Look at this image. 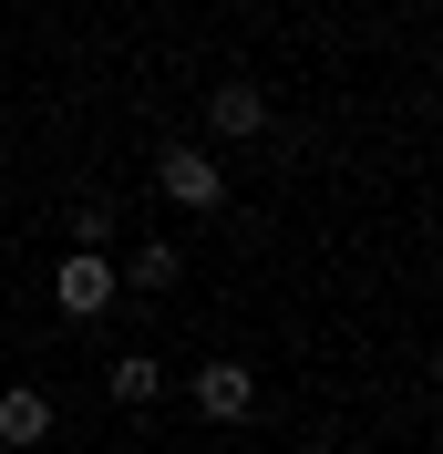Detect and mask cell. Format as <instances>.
Segmentation results:
<instances>
[{
  "label": "cell",
  "mask_w": 443,
  "mask_h": 454,
  "mask_svg": "<svg viewBox=\"0 0 443 454\" xmlns=\"http://www.w3.org/2000/svg\"><path fill=\"white\" fill-rule=\"evenodd\" d=\"M113 289H124V269H113L104 248H73V258L52 269V310H62V320H104Z\"/></svg>",
  "instance_id": "obj_1"
},
{
  "label": "cell",
  "mask_w": 443,
  "mask_h": 454,
  "mask_svg": "<svg viewBox=\"0 0 443 454\" xmlns=\"http://www.w3.org/2000/svg\"><path fill=\"white\" fill-rule=\"evenodd\" d=\"M155 186H166V207H186V217H217V207H227V176H217V155H206V145H166Z\"/></svg>",
  "instance_id": "obj_2"
},
{
  "label": "cell",
  "mask_w": 443,
  "mask_h": 454,
  "mask_svg": "<svg viewBox=\"0 0 443 454\" xmlns=\"http://www.w3.org/2000/svg\"><path fill=\"white\" fill-rule=\"evenodd\" d=\"M248 403H258V372L248 362H196V413H206V424H248Z\"/></svg>",
  "instance_id": "obj_3"
},
{
  "label": "cell",
  "mask_w": 443,
  "mask_h": 454,
  "mask_svg": "<svg viewBox=\"0 0 443 454\" xmlns=\"http://www.w3.org/2000/svg\"><path fill=\"white\" fill-rule=\"evenodd\" d=\"M0 444H11V454L52 444V393H31V382H11V393H0Z\"/></svg>",
  "instance_id": "obj_4"
},
{
  "label": "cell",
  "mask_w": 443,
  "mask_h": 454,
  "mask_svg": "<svg viewBox=\"0 0 443 454\" xmlns=\"http://www.w3.org/2000/svg\"><path fill=\"white\" fill-rule=\"evenodd\" d=\"M206 124H217L227 145L268 135V93H258V83H217V93H206Z\"/></svg>",
  "instance_id": "obj_5"
},
{
  "label": "cell",
  "mask_w": 443,
  "mask_h": 454,
  "mask_svg": "<svg viewBox=\"0 0 443 454\" xmlns=\"http://www.w3.org/2000/svg\"><path fill=\"white\" fill-rule=\"evenodd\" d=\"M104 393H113V403H124V413H144V403L166 393V372H155V351H124V362H113V372H104Z\"/></svg>",
  "instance_id": "obj_6"
},
{
  "label": "cell",
  "mask_w": 443,
  "mask_h": 454,
  "mask_svg": "<svg viewBox=\"0 0 443 454\" xmlns=\"http://www.w3.org/2000/svg\"><path fill=\"white\" fill-rule=\"evenodd\" d=\"M186 279V248H175V238H144L135 248V289H175Z\"/></svg>",
  "instance_id": "obj_7"
}]
</instances>
